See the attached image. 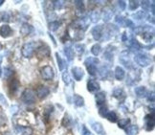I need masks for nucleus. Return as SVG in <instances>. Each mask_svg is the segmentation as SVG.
<instances>
[{
	"label": "nucleus",
	"instance_id": "58",
	"mask_svg": "<svg viewBox=\"0 0 155 135\" xmlns=\"http://www.w3.org/2000/svg\"><path fill=\"white\" fill-rule=\"evenodd\" d=\"M4 3V1H3V0H0V6H1L2 4Z\"/></svg>",
	"mask_w": 155,
	"mask_h": 135
},
{
	"label": "nucleus",
	"instance_id": "16",
	"mask_svg": "<svg viewBox=\"0 0 155 135\" xmlns=\"http://www.w3.org/2000/svg\"><path fill=\"white\" fill-rule=\"evenodd\" d=\"M135 94L137 97L139 98H144L147 95V88L145 86H138L135 88Z\"/></svg>",
	"mask_w": 155,
	"mask_h": 135
},
{
	"label": "nucleus",
	"instance_id": "46",
	"mask_svg": "<svg viewBox=\"0 0 155 135\" xmlns=\"http://www.w3.org/2000/svg\"><path fill=\"white\" fill-rule=\"evenodd\" d=\"M0 103H1L4 107H8V102H7V99L5 98V96L3 94L0 93Z\"/></svg>",
	"mask_w": 155,
	"mask_h": 135
},
{
	"label": "nucleus",
	"instance_id": "25",
	"mask_svg": "<svg viewBox=\"0 0 155 135\" xmlns=\"http://www.w3.org/2000/svg\"><path fill=\"white\" fill-rule=\"evenodd\" d=\"M99 62H100V61L98 60L96 57H89V58H87L86 60L84 61L85 66H88V65H96V64H98Z\"/></svg>",
	"mask_w": 155,
	"mask_h": 135
},
{
	"label": "nucleus",
	"instance_id": "26",
	"mask_svg": "<svg viewBox=\"0 0 155 135\" xmlns=\"http://www.w3.org/2000/svg\"><path fill=\"white\" fill-rule=\"evenodd\" d=\"M105 118L112 123H116L118 121V116L114 111H108L105 115Z\"/></svg>",
	"mask_w": 155,
	"mask_h": 135
},
{
	"label": "nucleus",
	"instance_id": "29",
	"mask_svg": "<svg viewBox=\"0 0 155 135\" xmlns=\"http://www.w3.org/2000/svg\"><path fill=\"white\" fill-rule=\"evenodd\" d=\"M102 52V46H101L99 43H96V44H94L92 46V48H91V53L94 55V56H99L100 55V53Z\"/></svg>",
	"mask_w": 155,
	"mask_h": 135
},
{
	"label": "nucleus",
	"instance_id": "54",
	"mask_svg": "<svg viewBox=\"0 0 155 135\" xmlns=\"http://www.w3.org/2000/svg\"><path fill=\"white\" fill-rule=\"evenodd\" d=\"M127 33H124V34H123L122 40H123L124 42H127Z\"/></svg>",
	"mask_w": 155,
	"mask_h": 135
},
{
	"label": "nucleus",
	"instance_id": "57",
	"mask_svg": "<svg viewBox=\"0 0 155 135\" xmlns=\"http://www.w3.org/2000/svg\"><path fill=\"white\" fill-rule=\"evenodd\" d=\"M2 17H3V13H0V21L2 20Z\"/></svg>",
	"mask_w": 155,
	"mask_h": 135
},
{
	"label": "nucleus",
	"instance_id": "27",
	"mask_svg": "<svg viewBox=\"0 0 155 135\" xmlns=\"http://www.w3.org/2000/svg\"><path fill=\"white\" fill-rule=\"evenodd\" d=\"M109 73V70H108V67L107 66H102L100 68L99 70V75H100V77L102 78V79H106L107 78V75H108Z\"/></svg>",
	"mask_w": 155,
	"mask_h": 135
},
{
	"label": "nucleus",
	"instance_id": "28",
	"mask_svg": "<svg viewBox=\"0 0 155 135\" xmlns=\"http://www.w3.org/2000/svg\"><path fill=\"white\" fill-rule=\"evenodd\" d=\"M21 135H32L33 130L30 127H18Z\"/></svg>",
	"mask_w": 155,
	"mask_h": 135
},
{
	"label": "nucleus",
	"instance_id": "38",
	"mask_svg": "<svg viewBox=\"0 0 155 135\" xmlns=\"http://www.w3.org/2000/svg\"><path fill=\"white\" fill-rule=\"evenodd\" d=\"M4 74V78L5 79H9L10 77H12L14 74V71L13 69H12L11 67H5L4 68V72H2Z\"/></svg>",
	"mask_w": 155,
	"mask_h": 135
},
{
	"label": "nucleus",
	"instance_id": "19",
	"mask_svg": "<svg viewBox=\"0 0 155 135\" xmlns=\"http://www.w3.org/2000/svg\"><path fill=\"white\" fill-rule=\"evenodd\" d=\"M73 101H74L75 105L78 107H83V105H84V99H83L81 96L78 95V94H75L73 96Z\"/></svg>",
	"mask_w": 155,
	"mask_h": 135
},
{
	"label": "nucleus",
	"instance_id": "12",
	"mask_svg": "<svg viewBox=\"0 0 155 135\" xmlns=\"http://www.w3.org/2000/svg\"><path fill=\"white\" fill-rule=\"evenodd\" d=\"M90 125H91V127L92 130L96 132L97 134H100V135H104L105 133L104 131V127L102 126V124L99 122H90Z\"/></svg>",
	"mask_w": 155,
	"mask_h": 135
},
{
	"label": "nucleus",
	"instance_id": "39",
	"mask_svg": "<svg viewBox=\"0 0 155 135\" xmlns=\"http://www.w3.org/2000/svg\"><path fill=\"white\" fill-rule=\"evenodd\" d=\"M59 25H61V23H59L58 21L55 20V21H51L49 23V30L50 31H57Z\"/></svg>",
	"mask_w": 155,
	"mask_h": 135
},
{
	"label": "nucleus",
	"instance_id": "36",
	"mask_svg": "<svg viewBox=\"0 0 155 135\" xmlns=\"http://www.w3.org/2000/svg\"><path fill=\"white\" fill-rule=\"evenodd\" d=\"M130 123V120L128 118H124V119H121L118 122V126L121 128H126L127 127V125Z\"/></svg>",
	"mask_w": 155,
	"mask_h": 135
},
{
	"label": "nucleus",
	"instance_id": "18",
	"mask_svg": "<svg viewBox=\"0 0 155 135\" xmlns=\"http://www.w3.org/2000/svg\"><path fill=\"white\" fill-rule=\"evenodd\" d=\"M32 30H33V28L31 25L28 24V23H24L20 28V34L22 36H28V35L32 32Z\"/></svg>",
	"mask_w": 155,
	"mask_h": 135
},
{
	"label": "nucleus",
	"instance_id": "51",
	"mask_svg": "<svg viewBox=\"0 0 155 135\" xmlns=\"http://www.w3.org/2000/svg\"><path fill=\"white\" fill-rule=\"evenodd\" d=\"M147 98V100H148V101H150V102H154V92L152 91L151 93H150V94H148V95H147L146 96Z\"/></svg>",
	"mask_w": 155,
	"mask_h": 135
},
{
	"label": "nucleus",
	"instance_id": "48",
	"mask_svg": "<svg viewBox=\"0 0 155 135\" xmlns=\"http://www.w3.org/2000/svg\"><path fill=\"white\" fill-rule=\"evenodd\" d=\"M142 7L143 10H147L148 8H150V1H143L142 2Z\"/></svg>",
	"mask_w": 155,
	"mask_h": 135
},
{
	"label": "nucleus",
	"instance_id": "20",
	"mask_svg": "<svg viewBox=\"0 0 155 135\" xmlns=\"http://www.w3.org/2000/svg\"><path fill=\"white\" fill-rule=\"evenodd\" d=\"M105 93L104 92H99L96 94V96H95V99H96V103L98 105H102L104 104L105 102Z\"/></svg>",
	"mask_w": 155,
	"mask_h": 135
},
{
	"label": "nucleus",
	"instance_id": "8",
	"mask_svg": "<svg viewBox=\"0 0 155 135\" xmlns=\"http://www.w3.org/2000/svg\"><path fill=\"white\" fill-rule=\"evenodd\" d=\"M71 71H72V75H73L74 79L78 81H81V79L84 77V72H83V70L81 67L74 66V67H72V69H71Z\"/></svg>",
	"mask_w": 155,
	"mask_h": 135
},
{
	"label": "nucleus",
	"instance_id": "2",
	"mask_svg": "<svg viewBox=\"0 0 155 135\" xmlns=\"http://www.w3.org/2000/svg\"><path fill=\"white\" fill-rule=\"evenodd\" d=\"M35 48H37V42L35 41H30V42L25 43L22 46V49H21L22 56L26 58H31L34 55Z\"/></svg>",
	"mask_w": 155,
	"mask_h": 135
},
{
	"label": "nucleus",
	"instance_id": "55",
	"mask_svg": "<svg viewBox=\"0 0 155 135\" xmlns=\"http://www.w3.org/2000/svg\"><path fill=\"white\" fill-rule=\"evenodd\" d=\"M147 20L150 21V22L151 21V23L153 24V23H154V16H153V15H152L151 17H150V16H148V19H147Z\"/></svg>",
	"mask_w": 155,
	"mask_h": 135
},
{
	"label": "nucleus",
	"instance_id": "21",
	"mask_svg": "<svg viewBox=\"0 0 155 135\" xmlns=\"http://www.w3.org/2000/svg\"><path fill=\"white\" fill-rule=\"evenodd\" d=\"M64 51V54L66 56V58H68V61H73L74 60V57H75V54H74V50L71 48L69 46H66L65 48L63 49Z\"/></svg>",
	"mask_w": 155,
	"mask_h": 135
},
{
	"label": "nucleus",
	"instance_id": "45",
	"mask_svg": "<svg viewBox=\"0 0 155 135\" xmlns=\"http://www.w3.org/2000/svg\"><path fill=\"white\" fill-rule=\"evenodd\" d=\"M81 133L82 135H93V133L88 130V128L86 127V126L82 125V130H81Z\"/></svg>",
	"mask_w": 155,
	"mask_h": 135
},
{
	"label": "nucleus",
	"instance_id": "3",
	"mask_svg": "<svg viewBox=\"0 0 155 135\" xmlns=\"http://www.w3.org/2000/svg\"><path fill=\"white\" fill-rule=\"evenodd\" d=\"M22 101L27 104L35 103V93L32 89H25L22 93Z\"/></svg>",
	"mask_w": 155,
	"mask_h": 135
},
{
	"label": "nucleus",
	"instance_id": "22",
	"mask_svg": "<svg viewBox=\"0 0 155 135\" xmlns=\"http://www.w3.org/2000/svg\"><path fill=\"white\" fill-rule=\"evenodd\" d=\"M126 132L127 135H137L139 133V127L136 125L129 126L126 128Z\"/></svg>",
	"mask_w": 155,
	"mask_h": 135
},
{
	"label": "nucleus",
	"instance_id": "49",
	"mask_svg": "<svg viewBox=\"0 0 155 135\" xmlns=\"http://www.w3.org/2000/svg\"><path fill=\"white\" fill-rule=\"evenodd\" d=\"M69 122H70V118L68 115H65L64 118H63V121H62V126L64 127H67L69 125Z\"/></svg>",
	"mask_w": 155,
	"mask_h": 135
},
{
	"label": "nucleus",
	"instance_id": "41",
	"mask_svg": "<svg viewBox=\"0 0 155 135\" xmlns=\"http://www.w3.org/2000/svg\"><path fill=\"white\" fill-rule=\"evenodd\" d=\"M86 68H87V71H88L89 75H91V76L97 75L98 69H97L96 65H88V66H86Z\"/></svg>",
	"mask_w": 155,
	"mask_h": 135
},
{
	"label": "nucleus",
	"instance_id": "9",
	"mask_svg": "<svg viewBox=\"0 0 155 135\" xmlns=\"http://www.w3.org/2000/svg\"><path fill=\"white\" fill-rule=\"evenodd\" d=\"M100 88H101L100 84L96 80H93V79L88 80V81H87V90L89 92H96V91L100 90Z\"/></svg>",
	"mask_w": 155,
	"mask_h": 135
},
{
	"label": "nucleus",
	"instance_id": "33",
	"mask_svg": "<svg viewBox=\"0 0 155 135\" xmlns=\"http://www.w3.org/2000/svg\"><path fill=\"white\" fill-rule=\"evenodd\" d=\"M126 20H127V18H124L123 15H117L115 17V22L119 26H122V27L126 26Z\"/></svg>",
	"mask_w": 155,
	"mask_h": 135
},
{
	"label": "nucleus",
	"instance_id": "5",
	"mask_svg": "<svg viewBox=\"0 0 155 135\" xmlns=\"http://www.w3.org/2000/svg\"><path fill=\"white\" fill-rule=\"evenodd\" d=\"M91 35H92V37L95 40H100L103 38V35H104V25L95 26L92 29Z\"/></svg>",
	"mask_w": 155,
	"mask_h": 135
},
{
	"label": "nucleus",
	"instance_id": "34",
	"mask_svg": "<svg viewBox=\"0 0 155 135\" xmlns=\"http://www.w3.org/2000/svg\"><path fill=\"white\" fill-rule=\"evenodd\" d=\"M113 96L115 98L120 99L121 97L124 96V92L122 88H120V87H117V88H115L114 91H113Z\"/></svg>",
	"mask_w": 155,
	"mask_h": 135
},
{
	"label": "nucleus",
	"instance_id": "7",
	"mask_svg": "<svg viewBox=\"0 0 155 135\" xmlns=\"http://www.w3.org/2000/svg\"><path fill=\"white\" fill-rule=\"evenodd\" d=\"M120 61H121L122 64H124V66H126L127 68H128V69L132 68V62L130 61L129 53L127 51H124L122 54H121Z\"/></svg>",
	"mask_w": 155,
	"mask_h": 135
},
{
	"label": "nucleus",
	"instance_id": "60",
	"mask_svg": "<svg viewBox=\"0 0 155 135\" xmlns=\"http://www.w3.org/2000/svg\"><path fill=\"white\" fill-rule=\"evenodd\" d=\"M2 49V45L1 44H0V50H1Z\"/></svg>",
	"mask_w": 155,
	"mask_h": 135
},
{
	"label": "nucleus",
	"instance_id": "47",
	"mask_svg": "<svg viewBox=\"0 0 155 135\" xmlns=\"http://www.w3.org/2000/svg\"><path fill=\"white\" fill-rule=\"evenodd\" d=\"M10 109H11V114L12 115H15V114H16L17 112H18L19 107H17V105H12Z\"/></svg>",
	"mask_w": 155,
	"mask_h": 135
},
{
	"label": "nucleus",
	"instance_id": "17",
	"mask_svg": "<svg viewBox=\"0 0 155 135\" xmlns=\"http://www.w3.org/2000/svg\"><path fill=\"white\" fill-rule=\"evenodd\" d=\"M113 16V11L109 8H105L103 12V19L104 22H108Z\"/></svg>",
	"mask_w": 155,
	"mask_h": 135
},
{
	"label": "nucleus",
	"instance_id": "56",
	"mask_svg": "<svg viewBox=\"0 0 155 135\" xmlns=\"http://www.w3.org/2000/svg\"><path fill=\"white\" fill-rule=\"evenodd\" d=\"M1 61H2V57H0V64H1ZM2 76V68H1V65H0V78H1Z\"/></svg>",
	"mask_w": 155,
	"mask_h": 135
},
{
	"label": "nucleus",
	"instance_id": "44",
	"mask_svg": "<svg viewBox=\"0 0 155 135\" xmlns=\"http://www.w3.org/2000/svg\"><path fill=\"white\" fill-rule=\"evenodd\" d=\"M107 112H108V111H107V107H104V105H103V107H100L99 114H100L101 116H102V117H105V115H106Z\"/></svg>",
	"mask_w": 155,
	"mask_h": 135
},
{
	"label": "nucleus",
	"instance_id": "40",
	"mask_svg": "<svg viewBox=\"0 0 155 135\" xmlns=\"http://www.w3.org/2000/svg\"><path fill=\"white\" fill-rule=\"evenodd\" d=\"M74 3H75V6L77 7L78 11L81 12V13H83V12H84V4H83V1L76 0V1H74Z\"/></svg>",
	"mask_w": 155,
	"mask_h": 135
},
{
	"label": "nucleus",
	"instance_id": "1",
	"mask_svg": "<svg viewBox=\"0 0 155 135\" xmlns=\"http://www.w3.org/2000/svg\"><path fill=\"white\" fill-rule=\"evenodd\" d=\"M135 62L140 65L141 67H147L150 64L151 62V58H150V56H148L146 53H143V52H139L137 53L135 55Z\"/></svg>",
	"mask_w": 155,
	"mask_h": 135
},
{
	"label": "nucleus",
	"instance_id": "24",
	"mask_svg": "<svg viewBox=\"0 0 155 135\" xmlns=\"http://www.w3.org/2000/svg\"><path fill=\"white\" fill-rule=\"evenodd\" d=\"M101 18V14L100 12L97 11V10H94L90 13V19H91V22L93 23H97Z\"/></svg>",
	"mask_w": 155,
	"mask_h": 135
},
{
	"label": "nucleus",
	"instance_id": "4",
	"mask_svg": "<svg viewBox=\"0 0 155 135\" xmlns=\"http://www.w3.org/2000/svg\"><path fill=\"white\" fill-rule=\"evenodd\" d=\"M41 77L45 81H52L55 77V72L54 69L50 65H46L41 69Z\"/></svg>",
	"mask_w": 155,
	"mask_h": 135
},
{
	"label": "nucleus",
	"instance_id": "13",
	"mask_svg": "<svg viewBox=\"0 0 155 135\" xmlns=\"http://www.w3.org/2000/svg\"><path fill=\"white\" fill-rule=\"evenodd\" d=\"M127 43L129 46V48L134 52H139L141 50V44L138 42V40L133 38H130V40H127Z\"/></svg>",
	"mask_w": 155,
	"mask_h": 135
},
{
	"label": "nucleus",
	"instance_id": "53",
	"mask_svg": "<svg viewBox=\"0 0 155 135\" xmlns=\"http://www.w3.org/2000/svg\"><path fill=\"white\" fill-rule=\"evenodd\" d=\"M49 37H50V38L52 39V41H53V44H54V46H57V41H56V39H55V38H54V37H53V35L49 33Z\"/></svg>",
	"mask_w": 155,
	"mask_h": 135
},
{
	"label": "nucleus",
	"instance_id": "43",
	"mask_svg": "<svg viewBox=\"0 0 155 135\" xmlns=\"http://www.w3.org/2000/svg\"><path fill=\"white\" fill-rule=\"evenodd\" d=\"M140 6L139 4V1H133V0H130L129 3H128V7H129V10L131 11H134L136 10Z\"/></svg>",
	"mask_w": 155,
	"mask_h": 135
},
{
	"label": "nucleus",
	"instance_id": "15",
	"mask_svg": "<svg viewBox=\"0 0 155 135\" xmlns=\"http://www.w3.org/2000/svg\"><path fill=\"white\" fill-rule=\"evenodd\" d=\"M114 76H115V79L118 81H122L124 76H126V71L121 66H117L115 68V72H114Z\"/></svg>",
	"mask_w": 155,
	"mask_h": 135
},
{
	"label": "nucleus",
	"instance_id": "10",
	"mask_svg": "<svg viewBox=\"0 0 155 135\" xmlns=\"http://www.w3.org/2000/svg\"><path fill=\"white\" fill-rule=\"evenodd\" d=\"M49 93H50V89L47 86H44V85H41V86L38 87V89H37V96L41 100L45 99L47 96L49 95Z\"/></svg>",
	"mask_w": 155,
	"mask_h": 135
},
{
	"label": "nucleus",
	"instance_id": "42",
	"mask_svg": "<svg viewBox=\"0 0 155 135\" xmlns=\"http://www.w3.org/2000/svg\"><path fill=\"white\" fill-rule=\"evenodd\" d=\"M62 80H63V83L66 85H68L71 83V78H70L69 73L67 71L63 72V74H62Z\"/></svg>",
	"mask_w": 155,
	"mask_h": 135
},
{
	"label": "nucleus",
	"instance_id": "6",
	"mask_svg": "<svg viewBox=\"0 0 155 135\" xmlns=\"http://www.w3.org/2000/svg\"><path fill=\"white\" fill-rule=\"evenodd\" d=\"M35 54L38 58H47L50 56V48L46 44L39 46L35 51Z\"/></svg>",
	"mask_w": 155,
	"mask_h": 135
},
{
	"label": "nucleus",
	"instance_id": "11",
	"mask_svg": "<svg viewBox=\"0 0 155 135\" xmlns=\"http://www.w3.org/2000/svg\"><path fill=\"white\" fill-rule=\"evenodd\" d=\"M13 33H14L13 30H12V28L8 24H4L0 27V36L4 38L11 37Z\"/></svg>",
	"mask_w": 155,
	"mask_h": 135
},
{
	"label": "nucleus",
	"instance_id": "59",
	"mask_svg": "<svg viewBox=\"0 0 155 135\" xmlns=\"http://www.w3.org/2000/svg\"><path fill=\"white\" fill-rule=\"evenodd\" d=\"M3 135H12V134H10V133H8V132H7V133H4Z\"/></svg>",
	"mask_w": 155,
	"mask_h": 135
},
{
	"label": "nucleus",
	"instance_id": "52",
	"mask_svg": "<svg viewBox=\"0 0 155 135\" xmlns=\"http://www.w3.org/2000/svg\"><path fill=\"white\" fill-rule=\"evenodd\" d=\"M6 123V116L3 113H0V125H4Z\"/></svg>",
	"mask_w": 155,
	"mask_h": 135
},
{
	"label": "nucleus",
	"instance_id": "50",
	"mask_svg": "<svg viewBox=\"0 0 155 135\" xmlns=\"http://www.w3.org/2000/svg\"><path fill=\"white\" fill-rule=\"evenodd\" d=\"M118 5H119V7H120V9L122 11H124L126 10V7H127V3L126 1H119L118 2Z\"/></svg>",
	"mask_w": 155,
	"mask_h": 135
},
{
	"label": "nucleus",
	"instance_id": "32",
	"mask_svg": "<svg viewBox=\"0 0 155 135\" xmlns=\"http://www.w3.org/2000/svg\"><path fill=\"white\" fill-rule=\"evenodd\" d=\"M56 58H57V62H58V69L62 71L65 64H64V61L62 60V58L61 57V55L58 53H56Z\"/></svg>",
	"mask_w": 155,
	"mask_h": 135
},
{
	"label": "nucleus",
	"instance_id": "35",
	"mask_svg": "<svg viewBox=\"0 0 155 135\" xmlns=\"http://www.w3.org/2000/svg\"><path fill=\"white\" fill-rule=\"evenodd\" d=\"M53 5L55 10H61L64 7L65 5V1H62V0H57V1H53Z\"/></svg>",
	"mask_w": 155,
	"mask_h": 135
},
{
	"label": "nucleus",
	"instance_id": "23",
	"mask_svg": "<svg viewBox=\"0 0 155 135\" xmlns=\"http://www.w3.org/2000/svg\"><path fill=\"white\" fill-rule=\"evenodd\" d=\"M19 85H20V84H19L18 80H16V79L12 80V81H11V83H10V84H9V87H10L11 92H13V93L16 92L17 89H18Z\"/></svg>",
	"mask_w": 155,
	"mask_h": 135
},
{
	"label": "nucleus",
	"instance_id": "37",
	"mask_svg": "<svg viewBox=\"0 0 155 135\" xmlns=\"http://www.w3.org/2000/svg\"><path fill=\"white\" fill-rule=\"evenodd\" d=\"M75 49L78 52V54H79V55H82L83 53H84V50H85V45L84 44H81V43H78V44L75 45Z\"/></svg>",
	"mask_w": 155,
	"mask_h": 135
},
{
	"label": "nucleus",
	"instance_id": "30",
	"mask_svg": "<svg viewBox=\"0 0 155 135\" xmlns=\"http://www.w3.org/2000/svg\"><path fill=\"white\" fill-rule=\"evenodd\" d=\"M153 36H154V32H151L150 33V31H146V32L143 33L142 38H144L147 42H150V40L153 38Z\"/></svg>",
	"mask_w": 155,
	"mask_h": 135
},
{
	"label": "nucleus",
	"instance_id": "14",
	"mask_svg": "<svg viewBox=\"0 0 155 135\" xmlns=\"http://www.w3.org/2000/svg\"><path fill=\"white\" fill-rule=\"evenodd\" d=\"M146 130L147 131H150L154 127V116L153 115H147L146 116Z\"/></svg>",
	"mask_w": 155,
	"mask_h": 135
},
{
	"label": "nucleus",
	"instance_id": "31",
	"mask_svg": "<svg viewBox=\"0 0 155 135\" xmlns=\"http://www.w3.org/2000/svg\"><path fill=\"white\" fill-rule=\"evenodd\" d=\"M146 17H147V14L145 11H139L133 15V18L136 20H142V19L146 18Z\"/></svg>",
	"mask_w": 155,
	"mask_h": 135
}]
</instances>
